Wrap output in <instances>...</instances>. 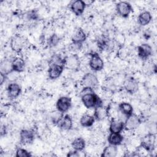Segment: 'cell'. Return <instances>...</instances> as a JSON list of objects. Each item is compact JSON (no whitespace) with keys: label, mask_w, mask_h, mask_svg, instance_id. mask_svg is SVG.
<instances>
[{"label":"cell","mask_w":157,"mask_h":157,"mask_svg":"<svg viewBox=\"0 0 157 157\" xmlns=\"http://www.w3.org/2000/svg\"><path fill=\"white\" fill-rule=\"evenodd\" d=\"M97 120H102L105 117L109 116V112H108V107L105 108L102 106H99L96 108H94V113L93 115Z\"/></svg>","instance_id":"19"},{"label":"cell","mask_w":157,"mask_h":157,"mask_svg":"<svg viewBox=\"0 0 157 157\" xmlns=\"http://www.w3.org/2000/svg\"><path fill=\"white\" fill-rule=\"evenodd\" d=\"M90 59L89 61V65L90 68L94 71H101L104 67V61L100 56L96 53H91Z\"/></svg>","instance_id":"2"},{"label":"cell","mask_w":157,"mask_h":157,"mask_svg":"<svg viewBox=\"0 0 157 157\" xmlns=\"http://www.w3.org/2000/svg\"><path fill=\"white\" fill-rule=\"evenodd\" d=\"M86 39V35L84 31L80 28H77L72 36V40L74 45H81Z\"/></svg>","instance_id":"8"},{"label":"cell","mask_w":157,"mask_h":157,"mask_svg":"<svg viewBox=\"0 0 157 157\" xmlns=\"http://www.w3.org/2000/svg\"><path fill=\"white\" fill-rule=\"evenodd\" d=\"M116 10L119 15L123 18H126L132 12V8L128 2L120 1L116 5Z\"/></svg>","instance_id":"3"},{"label":"cell","mask_w":157,"mask_h":157,"mask_svg":"<svg viewBox=\"0 0 157 157\" xmlns=\"http://www.w3.org/2000/svg\"><path fill=\"white\" fill-rule=\"evenodd\" d=\"M71 145L74 150L77 151H81L85 148V142L83 138L77 137L73 140Z\"/></svg>","instance_id":"26"},{"label":"cell","mask_w":157,"mask_h":157,"mask_svg":"<svg viewBox=\"0 0 157 157\" xmlns=\"http://www.w3.org/2000/svg\"><path fill=\"white\" fill-rule=\"evenodd\" d=\"M58 126L64 130H70L72 128V120L69 115H64L57 123Z\"/></svg>","instance_id":"17"},{"label":"cell","mask_w":157,"mask_h":157,"mask_svg":"<svg viewBox=\"0 0 157 157\" xmlns=\"http://www.w3.org/2000/svg\"><path fill=\"white\" fill-rule=\"evenodd\" d=\"M86 2L82 0H77L74 1L71 5V9L72 12L78 16L82 15L86 7Z\"/></svg>","instance_id":"11"},{"label":"cell","mask_w":157,"mask_h":157,"mask_svg":"<svg viewBox=\"0 0 157 157\" xmlns=\"http://www.w3.org/2000/svg\"><path fill=\"white\" fill-rule=\"evenodd\" d=\"M95 118L93 115L90 114H84L80 120V123L83 127H91L94 124Z\"/></svg>","instance_id":"22"},{"label":"cell","mask_w":157,"mask_h":157,"mask_svg":"<svg viewBox=\"0 0 157 157\" xmlns=\"http://www.w3.org/2000/svg\"><path fill=\"white\" fill-rule=\"evenodd\" d=\"M5 77H6V75L1 72V84H2L4 81L5 80V79H6Z\"/></svg>","instance_id":"31"},{"label":"cell","mask_w":157,"mask_h":157,"mask_svg":"<svg viewBox=\"0 0 157 157\" xmlns=\"http://www.w3.org/2000/svg\"><path fill=\"white\" fill-rule=\"evenodd\" d=\"M10 45L12 50L18 52L22 49L24 45V42L21 37L16 36V37H13L12 39Z\"/></svg>","instance_id":"24"},{"label":"cell","mask_w":157,"mask_h":157,"mask_svg":"<svg viewBox=\"0 0 157 157\" xmlns=\"http://www.w3.org/2000/svg\"><path fill=\"white\" fill-rule=\"evenodd\" d=\"M15 156L17 157H29L31 156V155L25 149L18 148L16 151Z\"/></svg>","instance_id":"28"},{"label":"cell","mask_w":157,"mask_h":157,"mask_svg":"<svg viewBox=\"0 0 157 157\" xmlns=\"http://www.w3.org/2000/svg\"><path fill=\"white\" fill-rule=\"evenodd\" d=\"M124 128V122L121 120L113 118L112 120L110 126L109 131L110 132L120 133Z\"/></svg>","instance_id":"14"},{"label":"cell","mask_w":157,"mask_h":157,"mask_svg":"<svg viewBox=\"0 0 157 157\" xmlns=\"http://www.w3.org/2000/svg\"><path fill=\"white\" fill-rule=\"evenodd\" d=\"M118 153V150L116 146L109 145L105 147L102 153L101 156L104 157H114L116 156Z\"/></svg>","instance_id":"25"},{"label":"cell","mask_w":157,"mask_h":157,"mask_svg":"<svg viewBox=\"0 0 157 157\" xmlns=\"http://www.w3.org/2000/svg\"><path fill=\"white\" fill-rule=\"evenodd\" d=\"M99 81L97 77L92 73H87L82 78L81 83L84 87L93 88L98 85Z\"/></svg>","instance_id":"4"},{"label":"cell","mask_w":157,"mask_h":157,"mask_svg":"<svg viewBox=\"0 0 157 157\" xmlns=\"http://www.w3.org/2000/svg\"><path fill=\"white\" fill-rule=\"evenodd\" d=\"M118 110L126 117L133 113V107L132 105L128 102H123L120 103L118 105Z\"/></svg>","instance_id":"21"},{"label":"cell","mask_w":157,"mask_h":157,"mask_svg":"<svg viewBox=\"0 0 157 157\" xmlns=\"http://www.w3.org/2000/svg\"><path fill=\"white\" fill-rule=\"evenodd\" d=\"M78 152V151H75V150H74V151H71L69 153H68L67 156H79Z\"/></svg>","instance_id":"30"},{"label":"cell","mask_w":157,"mask_h":157,"mask_svg":"<svg viewBox=\"0 0 157 157\" xmlns=\"http://www.w3.org/2000/svg\"><path fill=\"white\" fill-rule=\"evenodd\" d=\"M123 140V137L120 133H115V132H110L108 136L107 140L110 145H120Z\"/></svg>","instance_id":"20"},{"label":"cell","mask_w":157,"mask_h":157,"mask_svg":"<svg viewBox=\"0 0 157 157\" xmlns=\"http://www.w3.org/2000/svg\"><path fill=\"white\" fill-rule=\"evenodd\" d=\"M140 124V118L135 114L132 113L126 117L124 122V128L128 131L136 129Z\"/></svg>","instance_id":"5"},{"label":"cell","mask_w":157,"mask_h":157,"mask_svg":"<svg viewBox=\"0 0 157 157\" xmlns=\"http://www.w3.org/2000/svg\"><path fill=\"white\" fill-rule=\"evenodd\" d=\"M20 142L23 144H31L33 142L34 139V132L31 130L23 129L20 131Z\"/></svg>","instance_id":"12"},{"label":"cell","mask_w":157,"mask_h":157,"mask_svg":"<svg viewBox=\"0 0 157 157\" xmlns=\"http://www.w3.org/2000/svg\"><path fill=\"white\" fill-rule=\"evenodd\" d=\"M25 67V62L23 59L17 57L12 61V67L13 71L16 72H21L24 71Z\"/></svg>","instance_id":"18"},{"label":"cell","mask_w":157,"mask_h":157,"mask_svg":"<svg viewBox=\"0 0 157 157\" xmlns=\"http://www.w3.org/2000/svg\"><path fill=\"white\" fill-rule=\"evenodd\" d=\"M13 71L12 67V61H9L7 60H4L1 63V72L7 75L10 72Z\"/></svg>","instance_id":"27"},{"label":"cell","mask_w":157,"mask_h":157,"mask_svg":"<svg viewBox=\"0 0 157 157\" xmlns=\"http://www.w3.org/2000/svg\"><path fill=\"white\" fill-rule=\"evenodd\" d=\"M64 67V65L63 64H50L48 71V77L50 79H56L58 78L62 74Z\"/></svg>","instance_id":"7"},{"label":"cell","mask_w":157,"mask_h":157,"mask_svg":"<svg viewBox=\"0 0 157 157\" xmlns=\"http://www.w3.org/2000/svg\"><path fill=\"white\" fill-rule=\"evenodd\" d=\"M137 54L142 59H147L152 54V48L147 44H143L137 47Z\"/></svg>","instance_id":"9"},{"label":"cell","mask_w":157,"mask_h":157,"mask_svg":"<svg viewBox=\"0 0 157 157\" xmlns=\"http://www.w3.org/2000/svg\"><path fill=\"white\" fill-rule=\"evenodd\" d=\"M65 66L69 69H78L80 66V60L78 57L76 55H73L65 58L64 66Z\"/></svg>","instance_id":"13"},{"label":"cell","mask_w":157,"mask_h":157,"mask_svg":"<svg viewBox=\"0 0 157 157\" xmlns=\"http://www.w3.org/2000/svg\"><path fill=\"white\" fill-rule=\"evenodd\" d=\"M124 88L129 94H134L138 90V83L135 79L129 78L124 82Z\"/></svg>","instance_id":"15"},{"label":"cell","mask_w":157,"mask_h":157,"mask_svg":"<svg viewBox=\"0 0 157 157\" xmlns=\"http://www.w3.org/2000/svg\"><path fill=\"white\" fill-rule=\"evenodd\" d=\"M155 136L153 134L146 135L141 142V146L147 151L153 150L155 147Z\"/></svg>","instance_id":"10"},{"label":"cell","mask_w":157,"mask_h":157,"mask_svg":"<svg viewBox=\"0 0 157 157\" xmlns=\"http://www.w3.org/2000/svg\"><path fill=\"white\" fill-rule=\"evenodd\" d=\"M80 94L82 101L86 108H96L103 105L102 100L94 93L93 88L84 87Z\"/></svg>","instance_id":"1"},{"label":"cell","mask_w":157,"mask_h":157,"mask_svg":"<svg viewBox=\"0 0 157 157\" xmlns=\"http://www.w3.org/2000/svg\"><path fill=\"white\" fill-rule=\"evenodd\" d=\"M59 41V38L56 34H53L48 40V44L50 46H55Z\"/></svg>","instance_id":"29"},{"label":"cell","mask_w":157,"mask_h":157,"mask_svg":"<svg viewBox=\"0 0 157 157\" xmlns=\"http://www.w3.org/2000/svg\"><path fill=\"white\" fill-rule=\"evenodd\" d=\"M56 106L58 112H66L71 106V99L67 96H62L58 99Z\"/></svg>","instance_id":"6"},{"label":"cell","mask_w":157,"mask_h":157,"mask_svg":"<svg viewBox=\"0 0 157 157\" xmlns=\"http://www.w3.org/2000/svg\"><path fill=\"white\" fill-rule=\"evenodd\" d=\"M152 16L150 12L144 11L140 13L138 17L139 23L142 26L147 25L151 20Z\"/></svg>","instance_id":"23"},{"label":"cell","mask_w":157,"mask_h":157,"mask_svg":"<svg viewBox=\"0 0 157 157\" xmlns=\"http://www.w3.org/2000/svg\"><path fill=\"white\" fill-rule=\"evenodd\" d=\"M21 93V88L18 83H12L7 86V94L10 99L17 98Z\"/></svg>","instance_id":"16"}]
</instances>
